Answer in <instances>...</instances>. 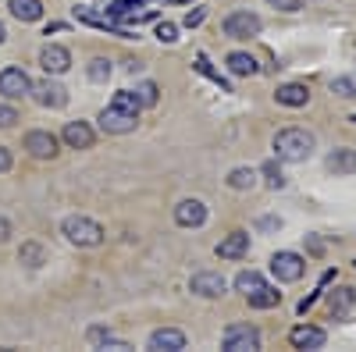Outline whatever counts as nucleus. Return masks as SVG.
I'll use <instances>...</instances> for the list:
<instances>
[{
	"instance_id": "1",
	"label": "nucleus",
	"mask_w": 356,
	"mask_h": 352,
	"mask_svg": "<svg viewBox=\"0 0 356 352\" xmlns=\"http://www.w3.org/2000/svg\"><path fill=\"white\" fill-rule=\"evenodd\" d=\"M275 153H278V160L303 164L314 153V135L307 128H282L275 135Z\"/></svg>"
},
{
	"instance_id": "2",
	"label": "nucleus",
	"mask_w": 356,
	"mask_h": 352,
	"mask_svg": "<svg viewBox=\"0 0 356 352\" xmlns=\"http://www.w3.org/2000/svg\"><path fill=\"white\" fill-rule=\"evenodd\" d=\"M61 235L72 242V246H82V249H93V246H100L104 242V228L93 221V217H82V214H72V217H65V224H61Z\"/></svg>"
},
{
	"instance_id": "3",
	"label": "nucleus",
	"mask_w": 356,
	"mask_h": 352,
	"mask_svg": "<svg viewBox=\"0 0 356 352\" xmlns=\"http://www.w3.org/2000/svg\"><path fill=\"white\" fill-rule=\"evenodd\" d=\"M136 125H139V114H132V110H125V107L107 103V107L100 110V128H104L107 135H125V132H136Z\"/></svg>"
},
{
	"instance_id": "4",
	"label": "nucleus",
	"mask_w": 356,
	"mask_h": 352,
	"mask_svg": "<svg viewBox=\"0 0 356 352\" xmlns=\"http://www.w3.org/2000/svg\"><path fill=\"white\" fill-rule=\"evenodd\" d=\"M225 36L228 40H253V36H260V28H264V22L253 15V11H232L228 18H225Z\"/></svg>"
},
{
	"instance_id": "5",
	"label": "nucleus",
	"mask_w": 356,
	"mask_h": 352,
	"mask_svg": "<svg viewBox=\"0 0 356 352\" xmlns=\"http://www.w3.org/2000/svg\"><path fill=\"white\" fill-rule=\"evenodd\" d=\"M271 274L278 278V281H300L303 274H307V260L300 256V253H275L271 256Z\"/></svg>"
},
{
	"instance_id": "6",
	"label": "nucleus",
	"mask_w": 356,
	"mask_h": 352,
	"mask_svg": "<svg viewBox=\"0 0 356 352\" xmlns=\"http://www.w3.org/2000/svg\"><path fill=\"white\" fill-rule=\"evenodd\" d=\"M33 93V78H29L22 68H4L0 72V97L4 100H22Z\"/></svg>"
},
{
	"instance_id": "7",
	"label": "nucleus",
	"mask_w": 356,
	"mask_h": 352,
	"mask_svg": "<svg viewBox=\"0 0 356 352\" xmlns=\"http://www.w3.org/2000/svg\"><path fill=\"white\" fill-rule=\"evenodd\" d=\"M22 146L29 150V157H36V160H54V157H57V146H61V139H57L54 132L36 128V132H29V135H25Z\"/></svg>"
},
{
	"instance_id": "8",
	"label": "nucleus",
	"mask_w": 356,
	"mask_h": 352,
	"mask_svg": "<svg viewBox=\"0 0 356 352\" xmlns=\"http://www.w3.org/2000/svg\"><path fill=\"white\" fill-rule=\"evenodd\" d=\"M260 349V331L250 324H232L225 331V352H253Z\"/></svg>"
},
{
	"instance_id": "9",
	"label": "nucleus",
	"mask_w": 356,
	"mask_h": 352,
	"mask_svg": "<svg viewBox=\"0 0 356 352\" xmlns=\"http://www.w3.org/2000/svg\"><path fill=\"white\" fill-rule=\"evenodd\" d=\"M33 97H36L40 107H54V110H61L68 103V90H65V85H57L50 75L43 82H33Z\"/></svg>"
},
{
	"instance_id": "10",
	"label": "nucleus",
	"mask_w": 356,
	"mask_h": 352,
	"mask_svg": "<svg viewBox=\"0 0 356 352\" xmlns=\"http://www.w3.org/2000/svg\"><path fill=\"white\" fill-rule=\"evenodd\" d=\"M189 288L196 292V296H203V299H221L225 288H228V281H225L221 274H214V271H200V274H193Z\"/></svg>"
},
{
	"instance_id": "11",
	"label": "nucleus",
	"mask_w": 356,
	"mask_h": 352,
	"mask_svg": "<svg viewBox=\"0 0 356 352\" xmlns=\"http://www.w3.org/2000/svg\"><path fill=\"white\" fill-rule=\"evenodd\" d=\"M40 68H43L47 75H65V72L72 68V53H68L65 47L50 43V47L40 50Z\"/></svg>"
},
{
	"instance_id": "12",
	"label": "nucleus",
	"mask_w": 356,
	"mask_h": 352,
	"mask_svg": "<svg viewBox=\"0 0 356 352\" xmlns=\"http://www.w3.org/2000/svg\"><path fill=\"white\" fill-rule=\"evenodd\" d=\"M97 139V132L89 128V121H68L65 132H61V142L68 146V150H89Z\"/></svg>"
},
{
	"instance_id": "13",
	"label": "nucleus",
	"mask_w": 356,
	"mask_h": 352,
	"mask_svg": "<svg viewBox=\"0 0 356 352\" xmlns=\"http://www.w3.org/2000/svg\"><path fill=\"white\" fill-rule=\"evenodd\" d=\"M250 253V235L246 231H232L225 235V239L218 242V256L221 260H243Z\"/></svg>"
},
{
	"instance_id": "14",
	"label": "nucleus",
	"mask_w": 356,
	"mask_h": 352,
	"mask_svg": "<svg viewBox=\"0 0 356 352\" xmlns=\"http://www.w3.org/2000/svg\"><path fill=\"white\" fill-rule=\"evenodd\" d=\"M175 221L182 224V228H200L207 221V207H203L200 199H182L175 207Z\"/></svg>"
},
{
	"instance_id": "15",
	"label": "nucleus",
	"mask_w": 356,
	"mask_h": 352,
	"mask_svg": "<svg viewBox=\"0 0 356 352\" xmlns=\"http://www.w3.org/2000/svg\"><path fill=\"white\" fill-rule=\"evenodd\" d=\"M289 342H292L296 349H324L328 335H324L321 328H314V324H300V328L289 331Z\"/></svg>"
},
{
	"instance_id": "16",
	"label": "nucleus",
	"mask_w": 356,
	"mask_h": 352,
	"mask_svg": "<svg viewBox=\"0 0 356 352\" xmlns=\"http://www.w3.org/2000/svg\"><path fill=\"white\" fill-rule=\"evenodd\" d=\"M275 100H278L282 107H307V103H310V90H307L303 82H285V85H278Z\"/></svg>"
},
{
	"instance_id": "17",
	"label": "nucleus",
	"mask_w": 356,
	"mask_h": 352,
	"mask_svg": "<svg viewBox=\"0 0 356 352\" xmlns=\"http://www.w3.org/2000/svg\"><path fill=\"white\" fill-rule=\"evenodd\" d=\"M150 349H157V352H182L186 349V335L175 331V328H161V331L150 335Z\"/></svg>"
},
{
	"instance_id": "18",
	"label": "nucleus",
	"mask_w": 356,
	"mask_h": 352,
	"mask_svg": "<svg viewBox=\"0 0 356 352\" xmlns=\"http://www.w3.org/2000/svg\"><path fill=\"white\" fill-rule=\"evenodd\" d=\"M225 65H228V72L235 75V78H250V75H257L260 68H257V61L246 53V50H232L228 57H225Z\"/></svg>"
},
{
	"instance_id": "19",
	"label": "nucleus",
	"mask_w": 356,
	"mask_h": 352,
	"mask_svg": "<svg viewBox=\"0 0 356 352\" xmlns=\"http://www.w3.org/2000/svg\"><path fill=\"white\" fill-rule=\"evenodd\" d=\"M328 306H332V317H346L353 306H356V288H335L332 296H328Z\"/></svg>"
},
{
	"instance_id": "20",
	"label": "nucleus",
	"mask_w": 356,
	"mask_h": 352,
	"mask_svg": "<svg viewBox=\"0 0 356 352\" xmlns=\"http://www.w3.org/2000/svg\"><path fill=\"white\" fill-rule=\"evenodd\" d=\"M246 299H250V306H253V310H275V306L282 303V292H278V288H271V285H260L257 292H250Z\"/></svg>"
},
{
	"instance_id": "21",
	"label": "nucleus",
	"mask_w": 356,
	"mask_h": 352,
	"mask_svg": "<svg viewBox=\"0 0 356 352\" xmlns=\"http://www.w3.org/2000/svg\"><path fill=\"white\" fill-rule=\"evenodd\" d=\"M8 8L18 22H40L43 18V4L40 0H8Z\"/></svg>"
},
{
	"instance_id": "22",
	"label": "nucleus",
	"mask_w": 356,
	"mask_h": 352,
	"mask_svg": "<svg viewBox=\"0 0 356 352\" xmlns=\"http://www.w3.org/2000/svg\"><path fill=\"white\" fill-rule=\"evenodd\" d=\"M328 171L335 174H353L356 171V150H335L328 157Z\"/></svg>"
},
{
	"instance_id": "23",
	"label": "nucleus",
	"mask_w": 356,
	"mask_h": 352,
	"mask_svg": "<svg viewBox=\"0 0 356 352\" xmlns=\"http://www.w3.org/2000/svg\"><path fill=\"white\" fill-rule=\"evenodd\" d=\"M143 8H146V0H114V4L107 8V15H111V18H118V22H122V18H129V15L143 11Z\"/></svg>"
},
{
	"instance_id": "24",
	"label": "nucleus",
	"mask_w": 356,
	"mask_h": 352,
	"mask_svg": "<svg viewBox=\"0 0 356 352\" xmlns=\"http://www.w3.org/2000/svg\"><path fill=\"white\" fill-rule=\"evenodd\" d=\"M18 260L25 263V267H40V263L47 260V253H43L40 242H25V246L18 249Z\"/></svg>"
},
{
	"instance_id": "25",
	"label": "nucleus",
	"mask_w": 356,
	"mask_h": 352,
	"mask_svg": "<svg viewBox=\"0 0 356 352\" xmlns=\"http://www.w3.org/2000/svg\"><path fill=\"white\" fill-rule=\"evenodd\" d=\"M253 182H257V171H250V167H235L232 174H228V185L232 189H253Z\"/></svg>"
},
{
	"instance_id": "26",
	"label": "nucleus",
	"mask_w": 356,
	"mask_h": 352,
	"mask_svg": "<svg viewBox=\"0 0 356 352\" xmlns=\"http://www.w3.org/2000/svg\"><path fill=\"white\" fill-rule=\"evenodd\" d=\"M86 75H89V82H107L111 78V61L107 57H93L89 68H86Z\"/></svg>"
},
{
	"instance_id": "27",
	"label": "nucleus",
	"mask_w": 356,
	"mask_h": 352,
	"mask_svg": "<svg viewBox=\"0 0 356 352\" xmlns=\"http://www.w3.org/2000/svg\"><path fill=\"white\" fill-rule=\"evenodd\" d=\"M111 103H114V107H125V110H132V114H139V110H143V103H139V97H136L132 90H118Z\"/></svg>"
},
{
	"instance_id": "28",
	"label": "nucleus",
	"mask_w": 356,
	"mask_h": 352,
	"mask_svg": "<svg viewBox=\"0 0 356 352\" xmlns=\"http://www.w3.org/2000/svg\"><path fill=\"white\" fill-rule=\"evenodd\" d=\"M260 285H264V278H260L257 271H243L239 278H235V288H239L243 296H250V292H257Z\"/></svg>"
},
{
	"instance_id": "29",
	"label": "nucleus",
	"mask_w": 356,
	"mask_h": 352,
	"mask_svg": "<svg viewBox=\"0 0 356 352\" xmlns=\"http://www.w3.org/2000/svg\"><path fill=\"white\" fill-rule=\"evenodd\" d=\"M136 97H139V103H143V107H157V100H161L157 82H143L139 90H136Z\"/></svg>"
},
{
	"instance_id": "30",
	"label": "nucleus",
	"mask_w": 356,
	"mask_h": 352,
	"mask_svg": "<svg viewBox=\"0 0 356 352\" xmlns=\"http://www.w3.org/2000/svg\"><path fill=\"white\" fill-rule=\"evenodd\" d=\"M332 93H339V97H346V100H356V75L335 78V82H332Z\"/></svg>"
},
{
	"instance_id": "31",
	"label": "nucleus",
	"mask_w": 356,
	"mask_h": 352,
	"mask_svg": "<svg viewBox=\"0 0 356 352\" xmlns=\"http://www.w3.org/2000/svg\"><path fill=\"white\" fill-rule=\"evenodd\" d=\"M260 171H264V178H267V185H271V189H285V174H282V167L275 160H267Z\"/></svg>"
},
{
	"instance_id": "32",
	"label": "nucleus",
	"mask_w": 356,
	"mask_h": 352,
	"mask_svg": "<svg viewBox=\"0 0 356 352\" xmlns=\"http://www.w3.org/2000/svg\"><path fill=\"white\" fill-rule=\"evenodd\" d=\"M196 72H200V75H207V78H214V82L221 85V90H228V82H225V78H221V75H218V72L211 68V61H207V57H203V53L196 57Z\"/></svg>"
},
{
	"instance_id": "33",
	"label": "nucleus",
	"mask_w": 356,
	"mask_h": 352,
	"mask_svg": "<svg viewBox=\"0 0 356 352\" xmlns=\"http://www.w3.org/2000/svg\"><path fill=\"white\" fill-rule=\"evenodd\" d=\"M157 40H161V43H178V28H175L171 22H161V25H157Z\"/></svg>"
},
{
	"instance_id": "34",
	"label": "nucleus",
	"mask_w": 356,
	"mask_h": 352,
	"mask_svg": "<svg viewBox=\"0 0 356 352\" xmlns=\"http://www.w3.org/2000/svg\"><path fill=\"white\" fill-rule=\"evenodd\" d=\"M15 121H18V110L8 107V103H0V128H11Z\"/></svg>"
},
{
	"instance_id": "35",
	"label": "nucleus",
	"mask_w": 356,
	"mask_h": 352,
	"mask_svg": "<svg viewBox=\"0 0 356 352\" xmlns=\"http://www.w3.org/2000/svg\"><path fill=\"white\" fill-rule=\"evenodd\" d=\"M267 4H275V8H282V11H300L303 0H267Z\"/></svg>"
},
{
	"instance_id": "36",
	"label": "nucleus",
	"mask_w": 356,
	"mask_h": 352,
	"mask_svg": "<svg viewBox=\"0 0 356 352\" xmlns=\"http://www.w3.org/2000/svg\"><path fill=\"white\" fill-rule=\"evenodd\" d=\"M111 338V331L107 328H89V342H93V345H104Z\"/></svg>"
},
{
	"instance_id": "37",
	"label": "nucleus",
	"mask_w": 356,
	"mask_h": 352,
	"mask_svg": "<svg viewBox=\"0 0 356 352\" xmlns=\"http://www.w3.org/2000/svg\"><path fill=\"white\" fill-rule=\"evenodd\" d=\"M11 150H8V146H0V174H4V171H11Z\"/></svg>"
},
{
	"instance_id": "38",
	"label": "nucleus",
	"mask_w": 356,
	"mask_h": 352,
	"mask_svg": "<svg viewBox=\"0 0 356 352\" xmlns=\"http://www.w3.org/2000/svg\"><path fill=\"white\" fill-rule=\"evenodd\" d=\"M203 18H207V11H203V8H200V11H189V15H186V25L193 28V25H200Z\"/></svg>"
},
{
	"instance_id": "39",
	"label": "nucleus",
	"mask_w": 356,
	"mask_h": 352,
	"mask_svg": "<svg viewBox=\"0 0 356 352\" xmlns=\"http://www.w3.org/2000/svg\"><path fill=\"white\" fill-rule=\"evenodd\" d=\"M8 239H11V221L0 217V242H8Z\"/></svg>"
},
{
	"instance_id": "40",
	"label": "nucleus",
	"mask_w": 356,
	"mask_h": 352,
	"mask_svg": "<svg viewBox=\"0 0 356 352\" xmlns=\"http://www.w3.org/2000/svg\"><path fill=\"white\" fill-rule=\"evenodd\" d=\"M8 40V33H4V22H0V43H4Z\"/></svg>"
},
{
	"instance_id": "41",
	"label": "nucleus",
	"mask_w": 356,
	"mask_h": 352,
	"mask_svg": "<svg viewBox=\"0 0 356 352\" xmlns=\"http://www.w3.org/2000/svg\"><path fill=\"white\" fill-rule=\"evenodd\" d=\"M175 4H189V0H175Z\"/></svg>"
},
{
	"instance_id": "42",
	"label": "nucleus",
	"mask_w": 356,
	"mask_h": 352,
	"mask_svg": "<svg viewBox=\"0 0 356 352\" xmlns=\"http://www.w3.org/2000/svg\"><path fill=\"white\" fill-rule=\"evenodd\" d=\"M353 121H356V117H353Z\"/></svg>"
}]
</instances>
